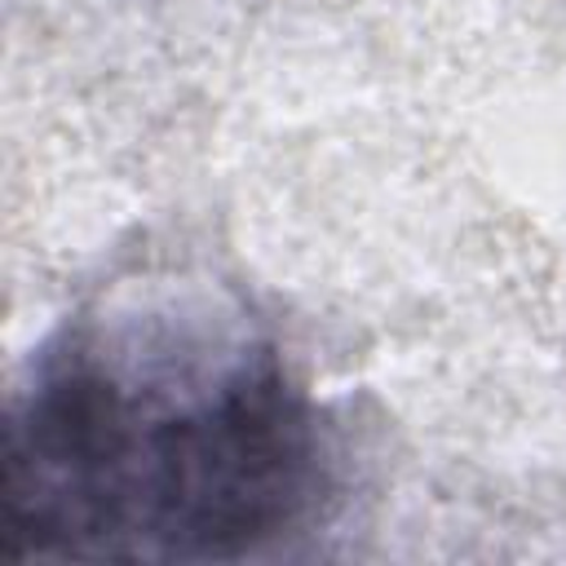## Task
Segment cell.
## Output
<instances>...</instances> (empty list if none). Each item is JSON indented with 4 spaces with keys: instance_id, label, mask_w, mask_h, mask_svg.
Masks as SVG:
<instances>
[{
    "instance_id": "6da1fadb",
    "label": "cell",
    "mask_w": 566,
    "mask_h": 566,
    "mask_svg": "<svg viewBox=\"0 0 566 566\" xmlns=\"http://www.w3.org/2000/svg\"><path fill=\"white\" fill-rule=\"evenodd\" d=\"M332 438L230 296L133 287L40 345L9 402L0 553L239 562L318 522Z\"/></svg>"
}]
</instances>
